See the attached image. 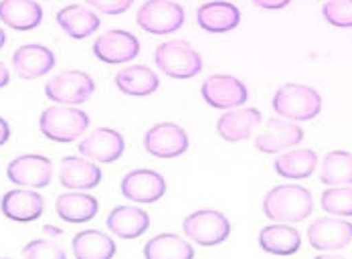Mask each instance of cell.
<instances>
[{
  "label": "cell",
  "mask_w": 352,
  "mask_h": 259,
  "mask_svg": "<svg viewBox=\"0 0 352 259\" xmlns=\"http://www.w3.org/2000/svg\"><path fill=\"white\" fill-rule=\"evenodd\" d=\"M326 23L338 29H352V0H328L322 6Z\"/></svg>",
  "instance_id": "cell-32"
},
{
  "label": "cell",
  "mask_w": 352,
  "mask_h": 259,
  "mask_svg": "<svg viewBox=\"0 0 352 259\" xmlns=\"http://www.w3.org/2000/svg\"><path fill=\"white\" fill-rule=\"evenodd\" d=\"M0 21L14 31H33L43 23V8L35 0H0Z\"/></svg>",
  "instance_id": "cell-22"
},
{
  "label": "cell",
  "mask_w": 352,
  "mask_h": 259,
  "mask_svg": "<svg viewBox=\"0 0 352 259\" xmlns=\"http://www.w3.org/2000/svg\"><path fill=\"white\" fill-rule=\"evenodd\" d=\"M79 154L102 164H111L122 158L126 150V140L118 130L111 128H98L94 130L81 144L77 146Z\"/></svg>",
  "instance_id": "cell-15"
},
{
  "label": "cell",
  "mask_w": 352,
  "mask_h": 259,
  "mask_svg": "<svg viewBox=\"0 0 352 259\" xmlns=\"http://www.w3.org/2000/svg\"><path fill=\"white\" fill-rule=\"evenodd\" d=\"M261 122V111L255 108H235L227 110L217 122V134L225 142H241L247 140L253 128Z\"/></svg>",
  "instance_id": "cell-21"
},
{
  "label": "cell",
  "mask_w": 352,
  "mask_h": 259,
  "mask_svg": "<svg viewBox=\"0 0 352 259\" xmlns=\"http://www.w3.org/2000/svg\"><path fill=\"white\" fill-rule=\"evenodd\" d=\"M144 148L156 158H178L188 150V134L175 122H160L146 132Z\"/></svg>",
  "instance_id": "cell-9"
},
{
  "label": "cell",
  "mask_w": 352,
  "mask_h": 259,
  "mask_svg": "<svg viewBox=\"0 0 352 259\" xmlns=\"http://www.w3.org/2000/svg\"><path fill=\"white\" fill-rule=\"evenodd\" d=\"M85 2H87L91 8H96L98 12L111 14V16L126 12V10L134 4V0H85Z\"/></svg>",
  "instance_id": "cell-34"
},
{
  "label": "cell",
  "mask_w": 352,
  "mask_h": 259,
  "mask_svg": "<svg viewBox=\"0 0 352 259\" xmlns=\"http://www.w3.org/2000/svg\"><path fill=\"white\" fill-rule=\"evenodd\" d=\"M308 243L316 251H340L352 243V223L342 217H322L308 227Z\"/></svg>",
  "instance_id": "cell-12"
},
{
  "label": "cell",
  "mask_w": 352,
  "mask_h": 259,
  "mask_svg": "<svg viewBox=\"0 0 352 259\" xmlns=\"http://www.w3.org/2000/svg\"><path fill=\"white\" fill-rule=\"evenodd\" d=\"M292 0H253L255 6L265 8V10H282Z\"/></svg>",
  "instance_id": "cell-35"
},
{
  "label": "cell",
  "mask_w": 352,
  "mask_h": 259,
  "mask_svg": "<svg viewBox=\"0 0 352 259\" xmlns=\"http://www.w3.org/2000/svg\"><path fill=\"white\" fill-rule=\"evenodd\" d=\"M136 23L150 35H170L184 25V8L173 0H146L136 14Z\"/></svg>",
  "instance_id": "cell-6"
},
{
  "label": "cell",
  "mask_w": 352,
  "mask_h": 259,
  "mask_svg": "<svg viewBox=\"0 0 352 259\" xmlns=\"http://www.w3.org/2000/svg\"><path fill=\"white\" fill-rule=\"evenodd\" d=\"M107 229L120 239H138L150 229V217L138 207H116L106 219Z\"/></svg>",
  "instance_id": "cell-24"
},
{
  "label": "cell",
  "mask_w": 352,
  "mask_h": 259,
  "mask_svg": "<svg viewBox=\"0 0 352 259\" xmlns=\"http://www.w3.org/2000/svg\"><path fill=\"white\" fill-rule=\"evenodd\" d=\"M116 87L130 98H146L158 91L160 79L146 65H130L120 69L116 75Z\"/></svg>",
  "instance_id": "cell-25"
},
{
  "label": "cell",
  "mask_w": 352,
  "mask_h": 259,
  "mask_svg": "<svg viewBox=\"0 0 352 259\" xmlns=\"http://www.w3.org/2000/svg\"><path fill=\"white\" fill-rule=\"evenodd\" d=\"M89 128V115L75 106L57 104L41 113L38 130L51 142H75Z\"/></svg>",
  "instance_id": "cell-3"
},
{
  "label": "cell",
  "mask_w": 352,
  "mask_h": 259,
  "mask_svg": "<svg viewBox=\"0 0 352 259\" xmlns=\"http://www.w3.org/2000/svg\"><path fill=\"white\" fill-rule=\"evenodd\" d=\"M201 95H203L207 106H211L214 110L225 111L241 108L249 100V91H247L245 83L239 81L237 77L227 74L211 75L203 83Z\"/></svg>",
  "instance_id": "cell-8"
},
{
  "label": "cell",
  "mask_w": 352,
  "mask_h": 259,
  "mask_svg": "<svg viewBox=\"0 0 352 259\" xmlns=\"http://www.w3.org/2000/svg\"><path fill=\"white\" fill-rule=\"evenodd\" d=\"M6 177L12 185L45 188L53 179V162L43 154H23L6 166Z\"/></svg>",
  "instance_id": "cell-10"
},
{
  "label": "cell",
  "mask_w": 352,
  "mask_h": 259,
  "mask_svg": "<svg viewBox=\"0 0 352 259\" xmlns=\"http://www.w3.org/2000/svg\"><path fill=\"white\" fill-rule=\"evenodd\" d=\"M257 243L265 254L294 256L302 247V237L296 227H289L287 223H274L259 231Z\"/></svg>",
  "instance_id": "cell-20"
},
{
  "label": "cell",
  "mask_w": 352,
  "mask_h": 259,
  "mask_svg": "<svg viewBox=\"0 0 352 259\" xmlns=\"http://www.w3.org/2000/svg\"><path fill=\"white\" fill-rule=\"evenodd\" d=\"M25 258H35V259H65L67 254L61 245L53 243V241H31L25 249H23Z\"/></svg>",
  "instance_id": "cell-33"
},
{
  "label": "cell",
  "mask_w": 352,
  "mask_h": 259,
  "mask_svg": "<svg viewBox=\"0 0 352 259\" xmlns=\"http://www.w3.org/2000/svg\"><path fill=\"white\" fill-rule=\"evenodd\" d=\"M4 43H6V35H4V31L0 29V49L4 47Z\"/></svg>",
  "instance_id": "cell-39"
},
{
  "label": "cell",
  "mask_w": 352,
  "mask_h": 259,
  "mask_svg": "<svg viewBox=\"0 0 352 259\" xmlns=\"http://www.w3.org/2000/svg\"><path fill=\"white\" fill-rule=\"evenodd\" d=\"M146 259H192L195 249L175 233H160L144 245Z\"/></svg>",
  "instance_id": "cell-29"
},
{
  "label": "cell",
  "mask_w": 352,
  "mask_h": 259,
  "mask_svg": "<svg viewBox=\"0 0 352 259\" xmlns=\"http://www.w3.org/2000/svg\"><path fill=\"white\" fill-rule=\"evenodd\" d=\"M182 231L192 243L201 247H214L225 243L231 235V221L221 211L201 209L182 221Z\"/></svg>",
  "instance_id": "cell-5"
},
{
  "label": "cell",
  "mask_w": 352,
  "mask_h": 259,
  "mask_svg": "<svg viewBox=\"0 0 352 259\" xmlns=\"http://www.w3.org/2000/svg\"><path fill=\"white\" fill-rule=\"evenodd\" d=\"M55 211H57L59 219H63L65 223H87L98 217L100 203L91 194L65 192V194L57 196Z\"/></svg>",
  "instance_id": "cell-26"
},
{
  "label": "cell",
  "mask_w": 352,
  "mask_h": 259,
  "mask_svg": "<svg viewBox=\"0 0 352 259\" xmlns=\"http://www.w3.org/2000/svg\"><path fill=\"white\" fill-rule=\"evenodd\" d=\"M120 188L128 201H134L140 205H150V203H158L166 194V181L156 170L138 168V170L128 172L122 179Z\"/></svg>",
  "instance_id": "cell-13"
},
{
  "label": "cell",
  "mask_w": 352,
  "mask_h": 259,
  "mask_svg": "<svg viewBox=\"0 0 352 259\" xmlns=\"http://www.w3.org/2000/svg\"><path fill=\"white\" fill-rule=\"evenodd\" d=\"M8 83H10V71H8V69H6V65L0 61V89H2V87H6Z\"/></svg>",
  "instance_id": "cell-37"
},
{
  "label": "cell",
  "mask_w": 352,
  "mask_h": 259,
  "mask_svg": "<svg viewBox=\"0 0 352 259\" xmlns=\"http://www.w3.org/2000/svg\"><path fill=\"white\" fill-rule=\"evenodd\" d=\"M314 213V199L300 185L274 186L263 199V215L274 223H300Z\"/></svg>",
  "instance_id": "cell-1"
},
{
  "label": "cell",
  "mask_w": 352,
  "mask_h": 259,
  "mask_svg": "<svg viewBox=\"0 0 352 259\" xmlns=\"http://www.w3.org/2000/svg\"><path fill=\"white\" fill-rule=\"evenodd\" d=\"M94 55L107 65H124L140 55V41L128 31H107L96 38Z\"/></svg>",
  "instance_id": "cell-11"
},
{
  "label": "cell",
  "mask_w": 352,
  "mask_h": 259,
  "mask_svg": "<svg viewBox=\"0 0 352 259\" xmlns=\"http://www.w3.org/2000/svg\"><path fill=\"white\" fill-rule=\"evenodd\" d=\"M274 111L292 122H310L322 111V98L314 87L304 83H283L272 100Z\"/></svg>",
  "instance_id": "cell-2"
},
{
  "label": "cell",
  "mask_w": 352,
  "mask_h": 259,
  "mask_svg": "<svg viewBox=\"0 0 352 259\" xmlns=\"http://www.w3.org/2000/svg\"><path fill=\"white\" fill-rule=\"evenodd\" d=\"M156 67L173 79H190L203 71V59L199 51L186 41H166L156 47Z\"/></svg>",
  "instance_id": "cell-4"
},
{
  "label": "cell",
  "mask_w": 352,
  "mask_h": 259,
  "mask_svg": "<svg viewBox=\"0 0 352 259\" xmlns=\"http://www.w3.org/2000/svg\"><path fill=\"white\" fill-rule=\"evenodd\" d=\"M102 168L81 156H65L59 168V183L69 190H91L102 183Z\"/></svg>",
  "instance_id": "cell-17"
},
{
  "label": "cell",
  "mask_w": 352,
  "mask_h": 259,
  "mask_svg": "<svg viewBox=\"0 0 352 259\" xmlns=\"http://www.w3.org/2000/svg\"><path fill=\"white\" fill-rule=\"evenodd\" d=\"M322 185L342 186L352 185V154L346 150H332L324 156L320 168Z\"/></svg>",
  "instance_id": "cell-30"
},
{
  "label": "cell",
  "mask_w": 352,
  "mask_h": 259,
  "mask_svg": "<svg viewBox=\"0 0 352 259\" xmlns=\"http://www.w3.org/2000/svg\"><path fill=\"white\" fill-rule=\"evenodd\" d=\"M197 23L203 31L211 35L231 33L241 23V10L227 0H211L199 6L197 10Z\"/></svg>",
  "instance_id": "cell-16"
},
{
  "label": "cell",
  "mask_w": 352,
  "mask_h": 259,
  "mask_svg": "<svg viewBox=\"0 0 352 259\" xmlns=\"http://www.w3.org/2000/svg\"><path fill=\"white\" fill-rule=\"evenodd\" d=\"M318 166V154L310 148H296L282 154L276 162L274 168L282 179L289 181H304L314 174Z\"/></svg>",
  "instance_id": "cell-27"
},
{
  "label": "cell",
  "mask_w": 352,
  "mask_h": 259,
  "mask_svg": "<svg viewBox=\"0 0 352 259\" xmlns=\"http://www.w3.org/2000/svg\"><path fill=\"white\" fill-rule=\"evenodd\" d=\"M322 209L328 215L336 217H352V185L330 186L322 192Z\"/></svg>",
  "instance_id": "cell-31"
},
{
  "label": "cell",
  "mask_w": 352,
  "mask_h": 259,
  "mask_svg": "<svg viewBox=\"0 0 352 259\" xmlns=\"http://www.w3.org/2000/svg\"><path fill=\"white\" fill-rule=\"evenodd\" d=\"M304 140V130L285 117H272L265 124V130L255 138V148L263 154H278L298 146Z\"/></svg>",
  "instance_id": "cell-14"
},
{
  "label": "cell",
  "mask_w": 352,
  "mask_h": 259,
  "mask_svg": "<svg viewBox=\"0 0 352 259\" xmlns=\"http://www.w3.org/2000/svg\"><path fill=\"white\" fill-rule=\"evenodd\" d=\"M10 138V126L4 117H0V146H4Z\"/></svg>",
  "instance_id": "cell-36"
},
{
  "label": "cell",
  "mask_w": 352,
  "mask_h": 259,
  "mask_svg": "<svg viewBox=\"0 0 352 259\" xmlns=\"http://www.w3.org/2000/svg\"><path fill=\"white\" fill-rule=\"evenodd\" d=\"M45 233H47V235H61V229H55L53 225H47V227H45Z\"/></svg>",
  "instance_id": "cell-38"
},
{
  "label": "cell",
  "mask_w": 352,
  "mask_h": 259,
  "mask_svg": "<svg viewBox=\"0 0 352 259\" xmlns=\"http://www.w3.org/2000/svg\"><path fill=\"white\" fill-rule=\"evenodd\" d=\"M73 256L77 259H109L116 256V243L113 239L96 229L81 231L71 241Z\"/></svg>",
  "instance_id": "cell-28"
},
{
  "label": "cell",
  "mask_w": 352,
  "mask_h": 259,
  "mask_svg": "<svg viewBox=\"0 0 352 259\" xmlns=\"http://www.w3.org/2000/svg\"><path fill=\"white\" fill-rule=\"evenodd\" d=\"M55 67V53L45 45H23L12 55V69L21 79H38Z\"/></svg>",
  "instance_id": "cell-19"
},
{
  "label": "cell",
  "mask_w": 352,
  "mask_h": 259,
  "mask_svg": "<svg viewBox=\"0 0 352 259\" xmlns=\"http://www.w3.org/2000/svg\"><path fill=\"white\" fill-rule=\"evenodd\" d=\"M96 91V81L79 69H69L63 74L55 75L45 85V95L55 104L65 106H79L85 104Z\"/></svg>",
  "instance_id": "cell-7"
},
{
  "label": "cell",
  "mask_w": 352,
  "mask_h": 259,
  "mask_svg": "<svg viewBox=\"0 0 352 259\" xmlns=\"http://www.w3.org/2000/svg\"><path fill=\"white\" fill-rule=\"evenodd\" d=\"M55 21L65 31L67 37L77 38V41L91 37L102 25L100 16L94 10L81 6V4H69V6L61 8L57 12Z\"/></svg>",
  "instance_id": "cell-23"
},
{
  "label": "cell",
  "mask_w": 352,
  "mask_h": 259,
  "mask_svg": "<svg viewBox=\"0 0 352 259\" xmlns=\"http://www.w3.org/2000/svg\"><path fill=\"white\" fill-rule=\"evenodd\" d=\"M0 211L6 219L14 223L36 221L45 211V199L29 188L8 190L0 201Z\"/></svg>",
  "instance_id": "cell-18"
}]
</instances>
